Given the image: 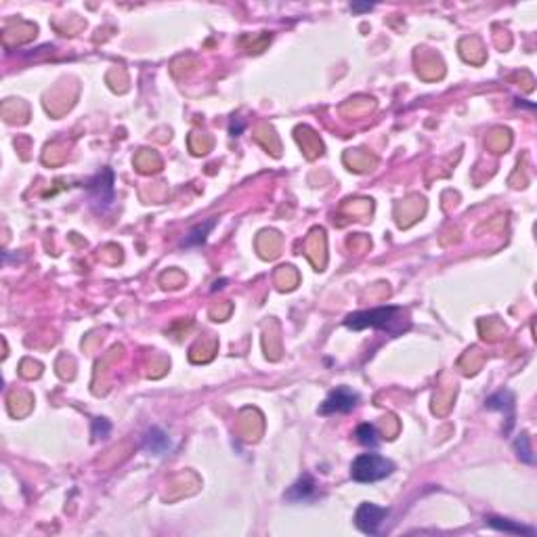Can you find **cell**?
Segmentation results:
<instances>
[{"instance_id": "cell-1", "label": "cell", "mask_w": 537, "mask_h": 537, "mask_svg": "<svg viewBox=\"0 0 537 537\" xmlns=\"http://www.w3.org/2000/svg\"><path fill=\"white\" fill-rule=\"evenodd\" d=\"M403 315L401 306H378V309H369V311H357L351 313L344 319V326L349 330H384L391 334H397L399 328H395V324H399V319Z\"/></svg>"}, {"instance_id": "cell-2", "label": "cell", "mask_w": 537, "mask_h": 537, "mask_svg": "<svg viewBox=\"0 0 537 537\" xmlns=\"http://www.w3.org/2000/svg\"><path fill=\"white\" fill-rule=\"evenodd\" d=\"M395 472V464L378 453H361L351 464V476L357 482H375L391 476Z\"/></svg>"}, {"instance_id": "cell-3", "label": "cell", "mask_w": 537, "mask_h": 537, "mask_svg": "<svg viewBox=\"0 0 537 537\" xmlns=\"http://www.w3.org/2000/svg\"><path fill=\"white\" fill-rule=\"evenodd\" d=\"M86 191L90 197V204L97 210H107L114 202V173L110 168H105L103 173H99L95 179H90L86 183Z\"/></svg>"}, {"instance_id": "cell-4", "label": "cell", "mask_w": 537, "mask_h": 537, "mask_svg": "<svg viewBox=\"0 0 537 537\" xmlns=\"http://www.w3.org/2000/svg\"><path fill=\"white\" fill-rule=\"evenodd\" d=\"M389 516V508H382V506H375V504H369V502H363L357 512H355V525L361 533L365 535H378L380 533V527L382 523L387 520Z\"/></svg>"}, {"instance_id": "cell-5", "label": "cell", "mask_w": 537, "mask_h": 537, "mask_svg": "<svg viewBox=\"0 0 537 537\" xmlns=\"http://www.w3.org/2000/svg\"><path fill=\"white\" fill-rule=\"evenodd\" d=\"M359 403V395L346 387H340L328 395V399L319 405L321 416H334V413H349Z\"/></svg>"}, {"instance_id": "cell-6", "label": "cell", "mask_w": 537, "mask_h": 537, "mask_svg": "<svg viewBox=\"0 0 537 537\" xmlns=\"http://www.w3.org/2000/svg\"><path fill=\"white\" fill-rule=\"evenodd\" d=\"M487 409H494V411H502L506 413V420H508V428L506 433L512 428L514 424V395L510 391H498L496 395H491L487 401H485Z\"/></svg>"}, {"instance_id": "cell-7", "label": "cell", "mask_w": 537, "mask_h": 537, "mask_svg": "<svg viewBox=\"0 0 537 537\" xmlns=\"http://www.w3.org/2000/svg\"><path fill=\"white\" fill-rule=\"evenodd\" d=\"M143 449L153 453V456H166L170 451V439L168 435L162 431V428H151V431L145 435V441H143Z\"/></svg>"}, {"instance_id": "cell-8", "label": "cell", "mask_w": 537, "mask_h": 537, "mask_svg": "<svg viewBox=\"0 0 537 537\" xmlns=\"http://www.w3.org/2000/svg\"><path fill=\"white\" fill-rule=\"evenodd\" d=\"M315 491H317V485H315V480L309 476V474H304L302 478H298L294 485L288 489V494H286V500L288 502H311L313 498H315Z\"/></svg>"}, {"instance_id": "cell-9", "label": "cell", "mask_w": 537, "mask_h": 537, "mask_svg": "<svg viewBox=\"0 0 537 537\" xmlns=\"http://www.w3.org/2000/svg\"><path fill=\"white\" fill-rule=\"evenodd\" d=\"M485 520H487V525L494 527L496 531H504V533H510V535H535V529H533V527H525V525H518V523L508 520V518L487 516Z\"/></svg>"}, {"instance_id": "cell-10", "label": "cell", "mask_w": 537, "mask_h": 537, "mask_svg": "<svg viewBox=\"0 0 537 537\" xmlns=\"http://www.w3.org/2000/svg\"><path fill=\"white\" fill-rule=\"evenodd\" d=\"M214 225H217V221H208V223H202V225H195L189 233H187V237L183 240V246H199V244H204L206 240H208V233L214 229Z\"/></svg>"}, {"instance_id": "cell-11", "label": "cell", "mask_w": 537, "mask_h": 537, "mask_svg": "<svg viewBox=\"0 0 537 537\" xmlns=\"http://www.w3.org/2000/svg\"><path fill=\"white\" fill-rule=\"evenodd\" d=\"M355 437L365 447H375L380 443V435H378V431H375L373 424H361L355 431Z\"/></svg>"}, {"instance_id": "cell-12", "label": "cell", "mask_w": 537, "mask_h": 537, "mask_svg": "<svg viewBox=\"0 0 537 537\" xmlns=\"http://www.w3.org/2000/svg\"><path fill=\"white\" fill-rule=\"evenodd\" d=\"M516 451H518V458L527 464H533V456H531V447H529V437L527 435H520L516 439Z\"/></svg>"}, {"instance_id": "cell-13", "label": "cell", "mask_w": 537, "mask_h": 537, "mask_svg": "<svg viewBox=\"0 0 537 537\" xmlns=\"http://www.w3.org/2000/svg\"><path fill=\"white\" fill-rule=\"evenodd\" d=\"M110 431H112V424L107 422V420L97 418V420L92 422V437H95V439H105V437H110Z\"/></svg>"}, {"instance_id": "cell-14", "label": "cell", "mask_w": 537, "mask_h": 537, "mask_svg": "<svg viewBox=\"0 0 537 537\" xmlns=\"http://www.w3.org/2000/svg\"><path fill=\"white\" fill-rule=\"evenodd\" d=\"M351 11L361 13V11H371V5H351Z\"/></svg>"}]
</instances>
